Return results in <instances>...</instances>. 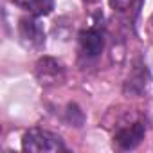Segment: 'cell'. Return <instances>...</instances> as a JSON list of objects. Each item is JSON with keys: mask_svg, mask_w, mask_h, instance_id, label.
<instances>
[{"mask_svg": "<svg viewBox=\"0 0 153 153\" xmlns=\"http://www.w3.org/2000/svg\"><path fill=\"white\" fill-rule=\"evenodd\" d=\"M144 133H146L144 124L137 121V123H131L130 126L121 128L114 135V140H115L117 148H121V149H133L135 146L140 144V140L144 139Z\"/></svg>", "mask_w": 153, "mask_h": 153, "instance_id": "4", "label": "cell"}, {"mask_svg": "<svg viewBox=\"0 0 153 153\" xmlns=\"http://www.w3.org/2000/svg\"><path fill=\"white\" fill-rule=\"evenodd\" d=\"M83 121H85V115H83V112L79 110L78 105H68L67 106V123H70L74 126H81Z\"/></svg>", "mask_w": 153, "mask_h": 153, "instance_id": "9", "label": "cell"}, {"mask_svg": "<svg viewBox=\"0 0 153 153\" xmlns=\"http://www.w3.org/2000/svg\"><path fill=\"white\" fill-rule=\"evenodd\" d=\"M18 33H20V38L31 47H40L45 42L43 29H42V25L38 24L36 18H31V16L22 18L20 24H18Z\"/></svg>", "mask_w": 153, "mask_h": 153, "instance_id": "5", "label": "cell"}, {"mask_svg": "<svg viewBox=\"0 0 153 153\" xmlns=\"http://www.w3.org/2000/svg\"><path fill=\"white\" fill-rule=\"evenodd\" d=\"M13 2H16L20 7H24L34 16L49 15L54 9V0H13Z\"/></svg>", "mask_w": 153, "mask_h": 153, "instance_id": "7", "label": "cell"}, {"mask_svg": "<svg viewBox=\"0 0 153 153\" xmlns=\"http://www.w3.org/2000/svg\"><path fill=\"white\" fill-rule=\"evenodd\" d=\"M105 49V34L97 27H90L79 33V51L87 58H96Z\"/></svg>", "mask_w": 153, "mask_h": 153, "instance_id": "3", "label": "cell"}, {"mask_svg": "<svg viewBox=\"0 0 153 153\" xmlns=\"http://www.w3.org/2000/svg\"><path fill=\"white\" fill-rule=\"evenodd\" d=\"M142 0H108L110 7L115 13H130V11H137V7L140 6Z\"/></svg>", "mask_w": 153, "mask_h": 153, "instance_id": "8", "label": "cell"}, {"mask_svg": "<svg viewBox=\"0 0 153 153\" xmlns=\"http://www.w3.org/2000/svg\"><path fill=\"white\" fill-rule=\"evenodd\" d=\"M148 70L144 65H139L137 68H133L131 76L126 79V85H124V92L126 94H131V96H139L146 90V85H148Z\"/></svg>", "mask_w": 153, "mask_h": 153, "instance_id": "6", "label": "cell"}, {"mask_svg": "<svg viewBox=\"0 0 153 153\" xmlns=\"http://www.w3.org/2000/svg\"><path fill=\"white\" fill-rule=\"evenodd\" d=\"M22 149L29 153H58L67 148L59 135L43 128H31L22 139Z\"/></svg>", "mask_w": 153, "mask_h": 153, "instance_id": "1", "label": "cell"}, {"mask_svg": "<svg viewBox=\"0 0 153 153\" xmlns=\"http://www.w3.org/2000/svg\"><path fill=\"white\" fill-rule=\"evenodd\" d=\"M34 74H36V79L40 81V85H43V87H56V85L63 83V79H65L63 65L58 59L49 58V56H43L36 61Z\"/></svg>", "mask_w": 153, "mask_h": 153, "instance_id": "2", "label": "cell"}]
</instances>
